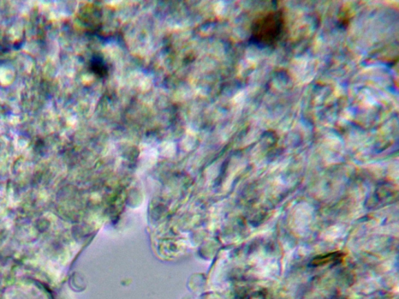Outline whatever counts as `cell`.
Returning <instances> with one entry per match:
<instances>
[{
    "instance_id": "cell-3",
    "label": "cell",
    "mask_w": 399,
    "mask_h": 299,
    "mask_svg": "<svg viewBox=\"0 0 399 299\" xmlns=\"http://www.w3.org/2000/svg\"><path fill=\"white\" fill-rule=\"evenodd\" d=\"M339 256H341L339 255L338 253H335L329 255H325V256L318 257L317 259H315L313 261V264L316 265H320V264H327V262L335 261L336 259L338 258Z\"/></svg>"
},
{
    "instance_id": "cell-1",
    "label": "cell",
    "mask_w": 399,
    "mask_h": 299,
    "mask_svg": "<svg viewBox=\"0 0 399 299\" xmlns=\"http://www.w3.org/2000/svg\"><path fill=\"white\" fill-rule=\"evenodd\" d=\"M287 20L282 10H271L256 18L252 26L251 41L260 48L275 47L282 40Z\"/></svg>"
},
{
    "instance_id": "cell-2",
    "label": "cell",
    "mask_w": 399,
    "mask_h": 299,
    "mask_svg": "<svg viewBox=\"0 0 399 299\" xmlns=\"http://www.w3.org/2000/svg\"><path fill=\"white\" fill-rule=\"evenodd\" d=\"M91 68L94 74L100 77H104L108 74V68L103 59L94 58L91 63Z\"/></svg>"
}]
</instances>
